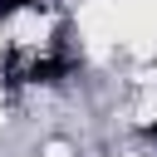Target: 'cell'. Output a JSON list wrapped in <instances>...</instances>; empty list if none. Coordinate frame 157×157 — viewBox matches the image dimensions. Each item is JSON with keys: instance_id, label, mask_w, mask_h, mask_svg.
<instances>
[{"instance_id": "6da1fadb", "label": "cell", "mask_w": 157, "mask_h": 157, "mask_svg": "<svg viewBox=\"0 0 157 157\" xmlns=\"http://www.w3.org/2000/svg\"><path fill=\"white\" fill-rule=\"evenodd\" d=\"M10 39H15V44H44V39H49V20L29 5V10H20V15L10 20Z\"/></svg>"}, {"instance_id": "7a4b0ae2", "label": "cell", "mask_w": 157, "mask_h": 157, "mask_svg": "<svg viewBox=\"0 0 157 157\" xmlns=\"http://www.w3.org/2000/svg\"><path fill=\"white\" fill-rule=\"evenodd\" d=\"M44 157H69V147H49V152H44Z\"/></svg>"}]
</instances>
